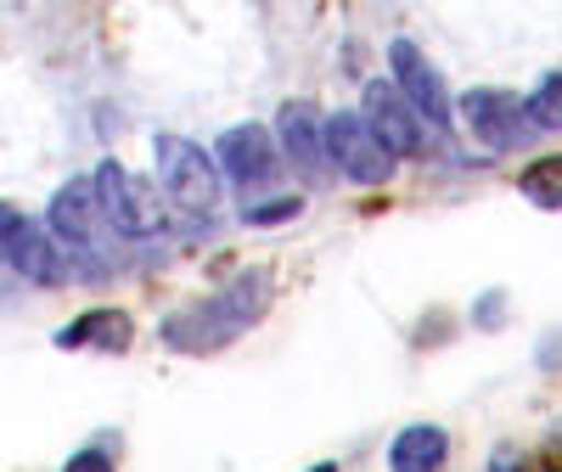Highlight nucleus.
<instances>
[{"instance_id": "1", "label": "nucleus", "mask_w": 562, "mask_h": 472, "mask_svg": "<svg viewBox=\"0 0 562 472\" xmlns=\"http://www.w3.org/2000/svg\"><path fill=\"white\" fill-rule=\"evenodd\" d=\"M270 304V281L259 270H243L231 288H220L214 299L180 310L169 326H164V344L186 349V355H209V349H225L231 338H243L248 326L265 315Z\"/></svg>"}, {"instance_id": "2", "label": "nucleus", "mask_w": 562, "mask_h": 472, "mask_svg": "<svg viewBox=\"0 0 562 472\" xmlns=\"http://www.w3.org/2000/svg\"><path fill=\"white\" fill-rule=\"evenodd\" d=\"M52 236L63 243V254L90 276V281H102L113 265H119V225L113 214L102 209V192H97V180H68L63 192L52 198Z\"/></svg>"}, {"instance_id": "3", "label": "nucleus", "mask_w": 562, "mask_h": 472, "mask_svg": "<svg viewBox=\"0 0 562 472\" xmlns=\"http://www.w3.org/2000/svg\"><path fill=\"white\" fill-rule=\"evenodd\" d=\"M153 158H158L164 198H169L180 214H214L220 180H214V164L203 158V147H192V141H180V135H158V141H153Z\"/></svg>"}, {"instance_id": "4", "label": "nucleus", "mask_w": 562, "mask_h": 472, "mask_svg": "<svg viewBox=\"0 0 562 472\" xmlns=\"http://www.w3.org/2000/svg\"><path fill=\"white\" fill-rule=\"evenodd\" d=\"M0 225H7V265H12L18 276L40 281V288H63V281H90V276L63 254L57 236H52V231H40L29 214L7 209V214H0Z\"/></svg>"}, {"instance_id": "5", "label": "nucleus", "mask_w": 562, "mask_h": 472, "mask_svg": "<svg viewBox=\"0 0 562 472\" xmlns=\"http://www.w3.org/2000/svg\"><path fill=\"white\" fill-rule=\"evenodd\" d=\"M97 192H102V209L113 214V225H119V236L124 243H140V236H158L164 231V209H158V186H147V180H135L124 164H102L97 175Z\"/></svg>"}, {"instance_id": "6", "label": "nucleus", "mask_w": 562, "mask_h": 472, "mask_svg": "<svg viewBox=\"0 0 562 472\" xmlns=\"http://www.w3.org/2000/svg\"><path fill=\"white\" fill-rule=\"evenodd\" d=\"M326 153H333V169L349 175L355 186H383L394 175L389 147L366 130L360 113H333V119H326Z\"/></svg>"}, {"instance_id": "7", "label": "nucleus", "mask_w": 562, "mask_h": 472, "mask_svg": "<svg viewBox=\"0 0 562 472\" xmlns=\"http://www.w3.org/2000/svg\"><path fill=\"white\" fill-rule=\"evenodd\" d=\"M461 124H467V135H473L484 153H512L535 130L529 108H518L506 90H467L461 97Z\"/></svg>"}, {"instance_id": "8", "label": "nucleus", "mask_w": 562, "mask_h": 472, "mask_svg": "<svg viewBox=\"0 0 562 472\" xmlns=\"http://www.w3.org/2000/svg\"><path fill=\"white\" fill-rule=\"evenodd\" d=\"M360 119H366V130L389 147V158H416V153H422V119H416V108L405 102L400 85L371 79V85H366V102H360Z\"/></svg>"}, {"instance_id": "9", "label": "nucleus", "mask_w": 562, "mask_h": 472, "mask_svg": "<svg viewBox=\"0 0 562 472\" xmlns=\"http://www.w3.org/2000/svg\"><path fill=\"white\" fill-rule=\"evenodd\" d=\"M389 63H394V85L405 90V102L416 108V119H428L434 130H445L450 124V97H445V79L434 74V63L422 57L411 40L389 45Z\"/></svg>"}, {"instance_id": "10", "label": "nucleus", "mask_w": 562, "mask_h": 472, "mask_svg": "<svg viewBox=\"0 0 562 472\" xmlns=\"http://www.w3.org/2000/svg\"><path fill=\"white\" fill-rule=\"evenodd\" d=\"M281 130V153L293 158V169L304 180H326V169H333V153H326V119L310 108V102H288L276 119Z\"/></svg>"}, {"instance_id": "11", "label": "nucleus", "mask_w": 562, "mask_h": 472, "mask_svg": "<svg viewBox=\"0 0 562 472\" xmlns=\"http://www.w3.org/2000/svg\"><path fill=\"white\" fill-rule=\"evenodd\" d=\"M276 147L281 141H270V130L237 124V130H225V141H220V164H225V175L237 186H270L281 175V153Z\"/></svg>"}, {"instance_id": "12", "label": "nucleus", "mask_w": 562, "mask_h": 472, "mask_svg": "<svg viewBox=\"0 0 562 472\" xmlns=\"http://www.w3.org/2000/svg\"><path fill=\"white\" fill-rule=\"evenodd\" d=\"M439 461H445V428H428V422L405 428L389 450V472H439Z\"/></svg>"}, {"instance_id": "13", "label": "nucleus", "mask_w": 562, "mask_h": 472, "mask_svg": "<svg viewBox=\"0 0 562 472\" xmlns=\"http://www.w3.org/2000/svg\"><path fill=\"white\" fill-rule=\"evenodd\" d=\"M63 349H85V344H97V349H130V315L119 310H90L79 326H68V333H57Z\"/></svg>"}, {"instance_id": "14", "label": "nucleus", "mask_w": 562, "mask_h": 472, "mask_svg": "<svg viewBox=\"0 0 562 472\" xmlns=\"http://www.w3.org/2000/svg\"><path fill=\"white\" fill-rule=\"evenodd\" d=\"M524 198L535 203V209H562V153H551V158H535L529 169H524Z\"/></svg>"}, {"instance_id": "15", "label": "nucleus", "mask_w": 562, "mask_h": 472, "mask_svg": "<svg viewBox=\"0 0 562 472\" xmlns=\"http://www.w3.org/2000/svg\"><path fill=\"white\" fill-rule=\"evenodd\" d=\"M529 119H535V130H562V74L540 79V90L529 97Z\"/></svg>"}, {"instance_id": "16", "label": "nucleus", "mask_w": 562, "mask_h": 472, "mask_svg": "<svg viewBox=\"0 0 562 472\" xmlns=\"http://www.w3.org/2000/svg\"><path fill=\"white\" fill-rule=\"evenodd\" d=\"M288 214H299V203H293V198H281V203H254V209H248V220H254V225H265V220H288Z\"/></svg>"}, {"instance_id": "17", "label": "nucleus", "mask_w": 562, "mask_h": 472, "mask_svg": "<svg viewBox=\"0 0 562 472\" xmlns=\"http://www.w3.org/2000/svg\"><path fill=\"white\" fill-rule=\"evenodd\" d=\"M63 472H113V461H108L102 450H85V456H74Z\"/></svg>"}, {"instance_id": "18", "label": "nucleus", "mask_w": 562, "mask_h": 472, "mask_svg": "<svg viewBox=\"0 0 562 472\" xmlns=\"http://www.w3.org/2000/svg\"><path fill=\"white\" fill-rule=\"evenodd\" d=\"M310 472H338V467H333V461H321V467H310Z\"/></svg>"}]
</instances>
